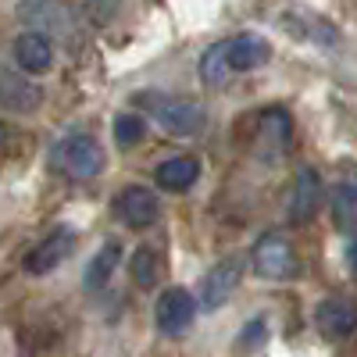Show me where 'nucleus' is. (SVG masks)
<instances>
[{
    "instance_id": "13",
    "label": "nucleus",
    "mask_w": 357,
    "mask_h": 357,
    "mask_svg": "<svg viewBox=\"0 0 357 357\" xmlns=\"http://www.w3.org/2000/svg\"><path fill=\"white\" fill-rule=\"evenodd\" d=\"M229 72H254L261 65H268V57H272V47H268V40L254 36V33H243L229 40Z\"/></svg>"
},
{
    "instance_id": "21",
    "label": "nucleus",
    "mask_w": 357,
    "mask_h": 357,
    "mask_svg": "<svg viewBox=\"0 0 357 357\" xmlns=\"http://www.w3.org/2000/svg\"><path fill=\"white\" fill-rule=\"evenodd\" d=\"M79 8H82V15H86L89 22L104 25V22H111V18H114L118 0H79Z\"/></svg>"
},
{
    "instance_id": "5",
    "label": "nucleus",
    "mask_w": 357,
    "mask_h": 357,
    "mask_svg": "<svg viewBox=\"0 0 357 357\" xmlns=\"http://www.w3.org/2000/svg\"><path fill=\"white\" fill-rule=\"evenodd\" d=\"M240 279H243V257H222L200 282V307L204 311H218L236 293Z\"/></svg>"
},
{
    "instance_id": "9",
    "label": "nucleus",
    "mask_w": 357,
    "mask_h": 357,
    "mask_svg": "<svg viewBox=\"0 0 357 357\" xmlns=\"http://www.w3.org/2000/svg\"><path fill=\"white\" fill-rule=\"evenodd\" d=\"M72 247H75V232H72V229L50 232L47 240H40L33 250H29L25 272H29V275H47V272H54V268L72 254Z\"/></svg>"
},
{
    "instance_id": "10",
    "label": "nucleus",
    "mask_w": 357,
    "mask_h": 357,
    "mask_svg": "<svg viewBox=\"0 0 357 357\" xmlns=\"http://www.w3.org/2000/svg\"><path fill=\"white\" fill-rule=\"evenodd\" d=\"M114 211L129 229H146L158 218L161 204H158V193H151L146 186H126L122 197L114 200Z\"/></svg>"
},
{
    "instance_id": "1",
    "label": "nucleus",
    "mask_w": 357,
    "mask_h": 357,
    "mask_svg": "<svg viewBox=\"0 0 357 357\" xmlns=\"http://www.w3.org/2000/svg\"><path fill=\"white\" fill-rule=\"evenodd\" d=\"M143 104L158 118V126L168 129L172 136H200L207 129V111L197 100L172 97V93H146Z\"/></svg>"
},
{
    "instance_id": "23",
    "label": "nucleus",
    "mask_w": 357,
    "mask_h": 357,
    "mask_svg": "<svg viewBox=\"0 0 357 357\" xmlns=\"http://www.w3.org/2000/svg\"><path fill=\"white\" fill-rule=\"evenodd\" d=\"M347 261H350V268H357V240L350 243V250H347Z\"/></svg>"
},
{
    "instance_id": "17",
    "label": "nucleus",
    "mask_w": 357,
    "mask_h": 357,
    "mask_svg": "<svg viewBox=\"0 0 357 357\" xmlns=\"http://www.w3.org/2000/svg\"><path fill=\"white\" fill-rule=\"evenodd\" d=\"M129 272H132L136 286L151 289V286L161 279V257H158V250H154V247H139V250L132 254V261H129Z\"/></svg>"
},
{
    "instance_id": "19",
    "label": "nucleus",
    "mask_w": 357,
    "mask_h": 357,
    "mask_svg": "<svg viewBox=\"0 0 357 357\" xmlns=\"http://www.w3.org/2000/svg\"><path fill=\"white\" fill-rule=\"evenodd\" d=\"M289 18V15H286ZM304 18H307V25L304 22H282L286 29H289V33H296V36H311L314 43H340V33H336V29L329 25V22H325V18H318V15H307L304 11Z\"/></svg>"
},
{
    "instance_id": "4",
    "label": "nucleus",
    "mask_w": 357,
    "mask_h": 357,
    "mask_svg": "<svg viewBox=\"0 0 357 357\" xmlns=\"http://www.w3.org/2000/svg\"><path fill=\"white\" fill-rule=\"evenodd\" d=\"M43 104V89L18 68L0 61V111L8 114H33Z\"/></svg>"
},
{
    "instance_id": "14",
    "label": "nucleus",
    "mask_w": 357,
    "mask_h": 357,
    "mask_svg": "<svg viewBox=\"0 0 357 357\" xmlns=\"http://www.w3.org/2000/svg\"><path fill=\"white\" fill-rule=\"evenodd\" d=\"M197 178H200V161L190 158V154H183V158H168V161H161L158 172H154V183H158L161 190H168V193H183V190H190Z\"/></svg>"
},
{
    "instance_id": "12",
    "label": "nucleus",
    "mask_w": 357,
    "mask_h": 357,
    "mask_svg": "<svg viewBox=\"0 0 357 357\" xmlns=\"http://www.w3.org/2000/svg\"><path fill=\"white\" fill-rule=\"evenodd\" d=\"M321 204V178L314 168H301V175H296L293 183V197H289V222L293 225H304L314 218Z\"/></svg>"
},
{
    "instance_id": "7",
    "label": "nucleus",
    "mask_w": 357,
    "mask_h": 357,
    "mask_svg": "<svg viewBox=\"0 0 357 357\" xmlns=\"http://www.w3.org/2000/svg\"><path fill=\"white\" fill-rule=\"evenodd\" d=\"M314 325L325 340H347L350 333H357V304L347 296H329L318 304Z\"/></svg>"
},
{
    "instance_id": "15",
    "label": "nucleus",
    "mask_w": 357,
    "mask_h": 357,
    "mask_svg": "<svg viewBox=\"0 0 357 357\" xmlns=\"http://www.w3.org/2000/svg\"><path fill=\"white\" fill-rule=\"evenodd\" d=\"M118 261H122V247L118 243H104L97 254H93V261L86 264V275H82V286L89 289V293H97V289H104L107 282H111V275H114V268H118Z\"/></svg>"
},
{
    "instance_id": "18",
    "label": "nucleus",
    "mask_w": 357,
    "mask_h": 357,
    "mask_svg": "<svg viewBox=\"0 0 357 357\" xmlns=\"http://www.w3.org/2000/svg\"><path fill=\"white\" fill-rule=\"evenodd\" d=\"M333 218L340 229H354L357 225V186L340 183L333 190Z\"/></svg>"
},
{
    "instance_id": "6",
    "label": "nucleus",
    "mask_w": 357,
    "mask_h": 357,
    "mask_svg": "<svg viewBox=\"0 0 357 357\" xmlns=\"http://www.w3.org/2000/svg\"><path fill=\"white\" fill-rule=\"evenodd\" d=\"M18 22H25L33 33L43 36H68L72 33V18L65 11V4L57 0H18Z\"/></svg>"
},
{
    "instance_id": "20",
    "label": "nucleus",
    "mask_w": 357,
    "mask_h": 357,
    "mask_svg": "<svg viewBox=\"0 0 357 357\" xmlns=\"http://www.w3.org/2000/svg\"><path fill=\"white\" fill-rule=\"evenodd\" d=\"M146 136V122H143V118L139 114H118L114 118V139H118V146H126V151H129V146H136L139 139Z\"/></svg>"
},
{
    "instance_id": "2",
    "label": "nucleus",
    "mask_w": 357,
    "mask_h": 357,
    "mask_svg": "<svg viewBox=\"0 0 357 357\" xmlns=\"http://www.w3.org/2000/svg\"><path fill=\"white\" fill-rule=\"evenodd\" d=\"M50 165L72 178H93L104 172V146L89 132H72L50 151Z\"/></svg>"
},
{
    "instance_id": "24",
    "label": "nucleus",
    "mask_w": 357,
    "mask_h": 357,
    "mask_svg": "<svg viewBox=\"0 0 357 357\" xmlns=\"http://www.w3.org/2000/svg\"><path fill=\"white\" fill-rule=\"evenodd\" d=\"M0 143H4V129H0Z\"/></svg>"
},
{
    "instance_id": "11",
    "label": "nucleus",
    "mask_w": 357,
    "mask_h": 357,
    "mask_svg": "<svg viewBox=\"0 0 357 357\" xmlns=\"http://www.w3.org/2000/svg\"><path fill=\"white\" fill-rule=\"evenodd\" d=\"M15 61H18V68L25 75H43L54 65V43H50V36L25 29V33L15 40Z\"/></svg>"
},
{
    "instance_id": "3",
    "label": "nucleus",
    "mask_w": 357,
    "mask_h": 357,
    "mask_svg": "<svg viewBox=\"0 0 357 357\" xmlns=\"http://www.w3.org/2000/svg\"><path fill=\"white\" fill-rule=\"evenodd\" d=\"M197 318V301L193 293L183 289V286H168L161 296H158V307H154V321L165 336H183Z\"/></svg>"
},
{
    "instance_id": "8",
    "label": "nucleus",
    "mask_w": 357,
    "mask_h": 357,
    "mask_svg": "<svg viewBox=\"0 0 357 357\" xmlns=\"http://www.w3.org/2000/svg\"><path fill=\"white\" fill-rule=\"evenodd\" d=\"M254 272L261 279H286L293 272V247L286 243V236L272 232L257 240L254 247Z\"/></svg>"
},
{
    "instance_id": "16",
    "label": "nucleus",
    "mask_w": 357,
    "mask_h": 357,
    "mask_svg": "<svg viewBox=\"0 0 357 357\" xmlns=\"http://www.w3.org/2000/svg\"><path fill=\"white\" fill-rule=\"evenodd\" d=\"M229 40H222V43H215L211 50H204V57H200V79H204V86H225V79L232 75L229 72Z\"/></svg>"
},
{
    "instance_id": "22",
    "label": "nucleus",
    "mask_w": 357,
    "mask_h": 357,
    "mask_svg": "<svg viewBox=\"0 0 357 357\" xmlns=\"http://www.w3.org/2000/svg\"><path fill=\"white\" fill-rule=\"evenodd\" d=\"M261 336H268V329H264V321H250L247 329H243V347H247V350H254V343H257Z\"/></svg>"
}]
</instances>
